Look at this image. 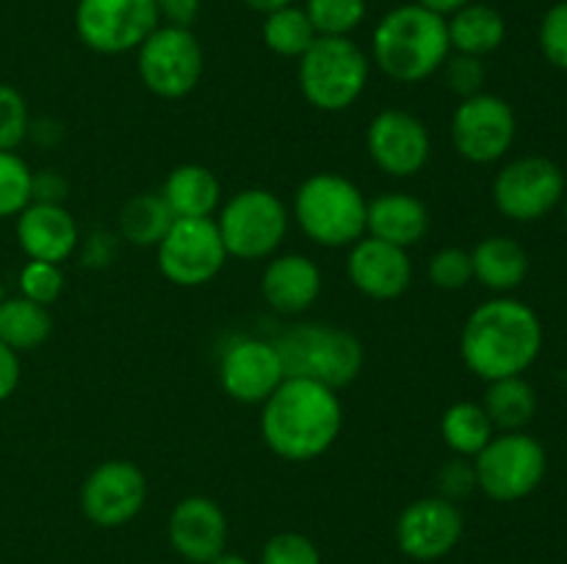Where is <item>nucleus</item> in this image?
Here are the masks:
<instances>
[{"label": "nucleus", "instance_id": "29", "mask_svg": "<svg viewBox=\"0 0 567 564\" xmlns=\"http://www.w3.org/2000/svg\"><path fill=\"white\" fill-rule=\"evenodd\" d=\"M264 44L275 55L282 59H302L305 50L319 39L313 22L305 14L302 6H282V9L264 14V28H260Z\"/></svg>", "mask_w": 567, "mask_h": 564}, {"label": "nucleus", "instance_id": "10", "mask_svg": "<svg viewBox=\"0 0 567 564\" xmlns=\"http://www.w3.org/2000/svg\"><path fill=\"white\" fill-rule=\"evenodd\" d=\"M491 194L504 219L532 224L563 205L567 180L559 164L546 155H520L496 171Z\"/></svg>", "mask_w": 567, "mask_h": 564}, {"label": "nucleus", "instance_id": "18", "mask_svg": "<svg viewBox=\"0 0 567 564\" xmlns=\"http://www.w3.org/2000/svg\"><path fill=\"white\" fill-rule=\"evenodd\" d=\"M347 274L363 296L374 302H393L413 285V260L408 249L363 236L349 247Z\"/></svg>", "mask_w": 567, "mask_h": 564}, {"label": "nucleus", "instance_id": "17", "mask_svg": "<svg viewBox=\"0 0 567 564\" xmlns=\"http://www.w3.org/2000/svg\"><path fill=\"white\" fill-rule=\"evenodd\" d=\"M286 379L275 343L238 337L219 359L221 390L238 404H264Z\"/></svg>", "mask_w": 567, "mask_h": 564}, {"label": "nucleus", "instance_id": "8", "mask_svg": "<svg viewBox=\"0 0 567 564\" xmlns=\"http://www.w3.org/2000/svg\"><path fill=\"white\" fill-rule=\"evenodd\" d=\"M471 462H474L476 490L498 503L524 501L548 473L546 448L529 431H496Z\"/></svg>", "mask_w": 567, "mask_h": 564}, {"label": "nucleus", "instance_id": "21", "mask_svg": "<svg viewBox=\"0 0 567 564\" xmlns=\"http://www.w3.org/2000/svg\"><path fill=\"white\" fill-rule=\"evenodd\" d=\"M324 276L316 260L299 252H277L260 276V293L275 313L302 315L319 302Z\"/></svg>", "mask_w": 567, "mask_h": 564}, {"label": "nucleus", "instance_id": "37", "mask_svg": "<svg viewBox=\"0 0 567 564\" xmlns=\"http://www.w3.org/2000/svg\"><path fill=\"white\" fill-rule=\"evenodd\" d=\"M260 564H321V553L299 531H280L264 545Z\"/></svg>", "mask_w": 567, "mask_h": 564}, {"label": "nucleus", "instance_id": "45", "mask_svg": "<svg viewBox=\"0 0 567 564\" xmlns=\"http://www.w3.org/2000/svg\"><path fill=\"white\" fill-rule=\"evenodd\" d=\"M563 202H565V227H567V194H565V199H563Z\"/></svg>", "mask_w": 567, "mask_h": 564}, {"label": "nucleus", "instance_id": "12", "mask_svg": "<svg viewBox=\"0 0 567 564\" xmlns=\"http://www.w3.org/2000/svg\"><path fill=\"white\" fill-rule=\"evenodd\" d=\"M158 271L177 288H203L221 274L227 249L214 219H175L155 247Z\"/></svg>", "mask_w": 567, "mask_h": 564}, {"label": "nucleus", "instance_id": "26", "mask_svg": "<svg viewBox=\"0 0 567 564\" xmlns=\"http://www.w3.org/2000/svg\"><path fill=\"white\" fill-rule=\"evenodd\" d=\"M480 404L496 431H526L537 415V393L526 376L487 382L485 398Z\"/></svg>", "mask_w": 567, "mask_h": 564}, {"label": "nucleus", "instance_id": "30", "mask_svg": "<svg viewBox=\"0 0 567 564\" xmlns=\"http://www.w3.org/2000/svg\"><path fill=\"white\" fill-rule=\"evenodd\" d=\"M175 216L166 208L161 194H136L120 210V232L136 247H158Z\"/></svg>", "mask_w": 567, "mask_h": 564}, {"label": "nucleus", "instance_id": "20", "mask_svg": "<svg viewBox=\"0 0 567 564\" xmlns=\"http://www.w3.org/2000/svg\"><path fill=\"white\" fill-rule=\"evenodd\" d=\"M17 243L28 260L61 265L78 249V221L61 202H37L17 213Z\"/></svg>", "mask_w": 567, "mask_h": 564}, {"label": "nucleus", "instance_id": "41", "mask_svg": "<svg viewBox=\"0 0 567 564\" xmlns=\"http://www.w3.org/2000/svg\"><path fill=\"white\" fill-rule=\"evenodd\" d=\"M155 3H158L161 20H166L169 25L192 28L199 14V0H155Z\"/></svg>", "mask_w": 567, "mask_h": 564}, {"label": "nucleus", "instance_id": "22", "mask_svg": "<svg viewBox=\"0 0 567 564\" xmlns=\"http://www.w3.org/2000/svg\"><path fill=\"white\" fill-rule=\"evenodd\" d=\"M430 221V210L419 197L408 191H382L369 199L365 236L380 238L399 249H410L424 241Z\"/></svg>", "mask_w": 567, "mask_h": 564}, {"label": "nucleus", "instance_id": "1", "mask_svg": "<svg viewBox=\"0 0 567 564\" xmlns=\"http://www.w3.org/2000/svg\"><path fill=\"white\" fill-rule=\"evenodd\" d=\"M260 407V437L286 462H313L343 429L341 396L313 379L286 376Z\"/></svg>", "mask_w": 567, "mask_h": 564}, {"label": "nucleus", "instance_id": "28", "mask_svg": "<svg viewBox=\"0 0 567 564\" xmlns=\"http://www.w3.org/2000/svg\"><path fill=\"white\" fill-rule=\"evenodd\" d=\"M493 435H496V429H493L491 418L480 401L452 404L441 418L443 442L457 457L474 459L493 440Z\"/></svg>", "mask_w": 567, "mask_h": 564}, {"label": "nucleus", "instance_id": "40", "mask_svg": "<svg viewBox=\"0 0 567 564\" xmlns=\"http://www.w3.org/2000/svg\"><path fill=\"white\" fill-rule=\"evenodd\" d=\"M22 365L20 354L14 348H9L6 343H0V401L14 396L17 385H20Z\"/></svg>", "mask_w": 567, "mask_h": 564}, {"label": "nucleus", "instance_id": "34", "mask_svg": "<svg viewBox=\"0 0 567 564\" xmlns=\"http://www.w3.org/2000/svg\"><path fill=\"white\" fill-rule=\"evenodd\" d=\"M20 285V296L31 299V302L50 307L55 299L64 293V271L55 263H44V260H28L17 276Z\"/></svg>", "mask_w": 567, "mask_h": 564}, {"label": "nucleus", "instance_id": "44", "mask_svg": "<svg viewBox=\"0 0 567 564\" xmlns=\"http://www.w3.org/2000/svg\"><path fill=\"white\" fill-rule=\"evenodd\" d=\"M208 564H252V562H247V558L238 556V553H219V556Z\"/></svg>", "mask_w": 567, "mask_h": 564}, {"label": "nucleus", "instance_id": "38", "mask_svg": "<svg viewBox=\"0 0 567 564\" xmlns=\"http://www.w3.org/2000/svg\"><path fill=\"white\" fill-rule=\"evenodd\" d=\"M443 77H446L449 92L457 94L460 100L474 97V94L485 92V59H474V55L463 53H449V59L443 61Z\"/></svg>", "mask_w": 567, "mask_h": 564}, {"label": "nucleus", "instance_id": "33", "mask_svg": "<svg viewBox=\"0 0 567 564\" xmlns=\"http://www.w3.org/2000/svg\"><path fill=\"white\" fill-rule=\"evenodd\" d=\"M426 276L437 291H463L474 280L471 252L463 247H443L426 263Z\"/></svg>", "mask_w": 567, "mask_h": 564}, {"label": "nucleus", "instance_id": "5", "mask_svg": "<svg viewBox=\"0 0 567 564\" xmlns=\"http://www.w3.org/2000/svg\"><path fill=\"white\" fill-rule=\"evenodd\" d=\"M271 343L280 354L282 374L321 382L332 390L352 385L365 363L363 343L358 341V335L319 321L288 326Z\"/></svg>", "mask_w": 567, "mask_h": 564}, {"label": "nucleus", "instance_id": "23", "mask_svg": "<svg viewBox=\"0 0 567 564\" xmlns=\"http://www.w3.org/2000/svg\"><path fill=\"white\" fill-rule=\"evenodd\" d=\"M158 194L175 219H214L221 208L219 177L203 164L175 166Z\"/></svg>", "mask_w": 567, "mask_h": 564}, {"label": "nucleus", "instance_id": "35", "mask_svg": "<svg viewBox=\"0 0 567 564\" xmlns=\"http://www.w3.org/2000/svg\"><path fill=\"white\" fill-rule=\"evenodd\" d=\"M28 133H31V114L25 97L9 83H0V149L17 153Z\"/></svg>", "mask_w": 567, "mask_h": 564}, {"label": "nucleus", "instance_id": "11", "mask_svg": "<svg viewBox=\"0 0 567 564\" xmlns=\"http://www.w3.org/2000/svg\"><path fill=\"white\" fill-rule=\"evenodd\" d=\"M452 147L468 164L487 166L498 164L513 149L518 136V116L513 105L491 92L460 100L449 125Z\"/></svg>", "mask_w": 567, "mask_h": 564}, {"label": "nucleus", "instance_id": "4", "mask_svg": "<svg viewBox=\"0 0 567 564\" xmlns=\"http://www.w3.org/2000/svg\"><path fill=\"white\" fill-rule=\"evenodd\" d=\"M365 210L369 199L358 182L338 171H316L299 182L291 205V216L305 238L327 249L360 241L365 236Z\"/></svg>", "mask_w": 567, "mask_h": 564}, {"label": "nucleus", "instance_id": "43", "mask_svg": "<svg viewBox=\"0 0 567 564\" xmlns=\"http://www.w3.org/2000/svg\"><path fill=\"white\" fill-rule=\"evenodd\" d=\"M247 9L258 11V14H269V11H277L282 9V6H293L297 0H241Z\"/></svg>", "mask_w": 567, "mask_h": 564}, {"label": "nucleus", "instance_id": "13", "mask_svg": "<svg viewBox=\"0 0 567 564\" xmlns=\"http://www.w3.org/2000/svg\"><path fill=\"white\" fill-rule=\"evenodd\" d=\"M72 22L89 50L122 55L161 25V11L155 0H78Z\"/></svg>", "mask_w": 567, "mask_h": 564}, {"label": "nucleus", "instance_id": "24", "mask_svg": "<svg viewBox=\"0 0 567 564\" xmlns=\"http://www.w3.org/2000/svg\"><path fill=\"white\" fill-rule=\"evenodd\" d=\"M474 280L498 296L518 291L529 276V252L509 236H487L471 249Z\"/></svg>", "mask_w": 567, "mask_h": 564}, {"label": "nucleus", "instance_id": "2", "mask_svg": "<svg viewBox=\"0 0 567 564\" xmlns=\"http://www.w3.org/2000/svg\"><path fill=\"white\" fill-rule=\"evenodd\" d=\"M543 352V321L515 296H493L465 318L460 357L482 382L524 376Z\"/></svg>", "mask_w": 567, "mask_h": 564}, {"label": "nucleus", "instance_id": "16", "mask_svg": "<svg viewBox=\"0 0 567 564\" xmlns=\"http://www.w3.org/2000/svg\"><path fill=\"white\" fill-rule=\"evenodd\" d=\"M465 531L457 503L441 495H426L408 503L396 520V542L404 556L415 562H435L460 545Z\"/></svg>", "mask_w": 567, "mask_h": 564}, {"label": "nucleus", "instance_id": "7", "mask_svg": "<svg viewBox=\"0 0 567 564\" xmlns=\"http://www.w3.org/2000/svg\"><path fill=\"white\" fill-rule=\"evenodd\" d=\"M214 221L219 227L227 258L252 263L280 252L291 213L269 188H244L221 205Z\"/></svg>", "mask_w": 567, "mask_h": 564}, {"label": "nucleus", "instance_id": "19", "mask_svg": "<svg viewBox=\"0 0 567 564\" xmlns=\"http://www.w3.org/2000/svg\"><path fill=\"white\" fill-rule=\"evenodd\" d=\"M169 542L186 562L208 564L227 545V518L208 495H188L169 514Z\"/></svg>", "mask_w": 567, "mask_h": 564}, {"label": "nucleus", "instance_id": "15", "mask_svg": "<svg viewBox=\"0 0 567 564\" xmlns=\"http://www.w3.org/2000/svg\"><path fill=\"white\" fill-rule=\"evenodd\" d=\"M365 149L382 175L404 180L430 164L432 136L421 116L404 108H385L369 122Z\"/></svg>", "mask_w": 567, "mask_h": 564}, {"label": "nucleus", "instance_id": "9", "mask_svg": "<svg viewBox=\"0 0 567 564\" xmlns=\"http://www.w3.org/2000/svg\"><path fill=\"white\" fill-rule=\"evenodd\" d=\"M205 53L192 28L158 25L136 48V72L150 94L161 100H183L199 86Z\"/></svg>", "mask_w": 567, "mask_h": 564}, {"label": "nucleus", "instance_id": "14", "mask_svg": "<svg viewBox=\"0 0 567 564\" xmlns=\"http://www.w3.org/2000/svg\"><path fill=\"white\" fill-rule=\"evenodd\" d=\"M147 476L131 459H105L81 484V512L100 529H120L144 509Z\"/></svg>", "mask_w": 567, "mask_h": 564}, {"label": "nucleus", "instance_id": "39", "mask_svg": "<svg viewBox=\"0 0 567 564\" xmlns=\"http://www.w3.org/2000/svg\"><path fill=\"white\" fill-rule=\"evenodd\" d=\"M474 490H476V473L471 459L457 457L437 470V495L446 498V501L457 503L460 498L471 495Z\"/></svg>", "mask_w": 567, "mask_h": 564}, {"label": "nucleus", "instance_id": "32", "mask_svg": "<svg viewBox=\"0 0 567 564\" xmlns=\"http://www.w3.org/2000/svg\"><path fill=\"white\" fill-rule=\"evenodd\" d=\"M33 202V171L11 149H0V219H17Z\"/></svg>", "mask_w": 567, "mask_h": 564}, {"label": "nucleus", "instance_id": "3", "mask_svg": "<svg viewBox=\"0 0 567 564\" xmlns=\"http://www.w3.org/2000/svg\"><path fill=\"white\" fill-rule=\"evenodd\" d=\"M446 17L419 3H402L382 14L371 36V59L391 81L413 86L430 81L449 59Z\"/></svg>", "mask_w": 567, "mask_h": 564}, {"label": "nucleus", "instance_id": "25", "mask_svg": "<svg viewBox=\"0 0 567 564\" xmlns=\"http://www.w3.org/2000/svg\"><path fill=\"white\" fill-rule=\"evenodd\" d=\"M446 28L452 53L474 55V59H487L507 39L504 14L487 3H465L463 9L446 17Z\"/></svg>", "mask_w": 567, "mask_h": 564}, {"label": "nucleus", "instance_id": "6", "mask_svg": "<svg viewBox=\"0 0 567 564\" xmlns=\"http://www.w3.org/2000/svg\"><path fill=\"white\" fill-rule=\"evenodd\" d=\"M371 61L349 36H319L299 59L297 81L302 97L324 114H341L363 97Z\"/></svg>", "mask_w": 567, "mask_h": 564}, {"label": "nucleus", "instance_id": "42", "mask_svg": "<svg viewBox=\"0 0 567 564\" xmlns=\"http://www.w3.org/2000/svg\"><path fill=\"white\" fill-rule=\"evenodd\" d=\"M415 3L424 6V9H430V11H435V14L449 17V14H454L457 9H463L465 3H471V0H415Z\"/></svg>", "mask_w": 567, "mask_h": 564}, {"label": "nucleus", "instance_id": "31", "mask_svg": "<svg viewBox=\"0 0 567 564\" xmlns=\"http://www.w3.org/2000/svg\"><path fill=\"white\" fill-rule=\"evenodd\" d=\"M365 0H308L305 14L319 36H352L365 20Z\"/></svg>", "mask_w": 567, "mask_h": 564}, {"label": "nucleus", "instance_id": "27", "mask_svg": "<svg viewBox=\"0 0 567 564\" xmlns=\"http://www.w3.org/2000/svg\"><path fill=\"white\" fill-rule=\"evenodd\" d=\"M53 332V315L48 307L25 296H6L0 302V343L17 354L33 352Z\"/></svg>", "mask_w": 567, "mask_h": 564}, {"label": "nucleus", "instance_id": "36", "mask_svg": "<svg viewBox=\"0 0 567 564\" xmlns=\"http://www.w3.org/2000/svg\"><path fill=\"white\" fill-rule=\"evenodd\" d=\"M537 44L548 64L567 72V0H559L543 14L540 28H537Z\"/></svg>", "mask_w": 567, "mask_h": 564}]
</instances>
